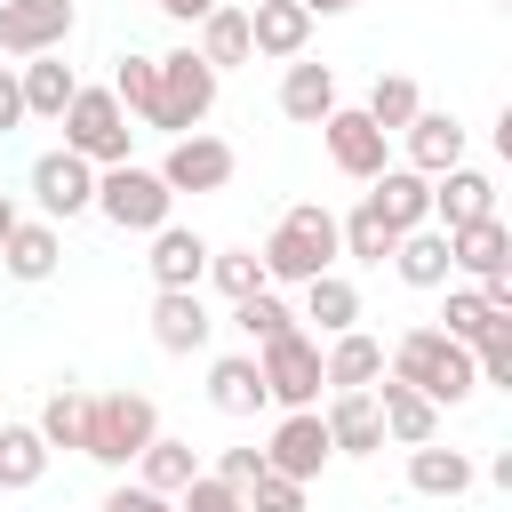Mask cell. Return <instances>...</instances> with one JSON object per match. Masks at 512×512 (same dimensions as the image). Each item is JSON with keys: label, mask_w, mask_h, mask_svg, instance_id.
I'll use <instances>...</instances> for the list:
<instances>
[{"label": "cell", "mask_w": 512, "mask_h": 512, "mask_svg": "<svg viewBox=\"0 0 512 512\" xmlns=\"http://www.w3.org/2000/svg\"><path fill=\"white\" fill-rule=\"evenodd\" d=\"M336 216L320 208V200H296L272 232H264V248H256V264H264V288H304V280H320V272H336Z\"/></svg>", "instance_id": "1"}, {"label": "cell", "mask_w": 512, "mask_h": 512, "mask_svg": "<svg viewBox=\"0 0 512 512\" xmlns=\"http://www.w3.org/2000/svg\"><path fill=\"white\" fill-rule=\"evenodd\" d=\"M384 376H400V384H408V392H424L432 408H464V400L480 392L472 352H464V344H448L440 328H400V344L384 352Z\"/></svg>", "instance_id": "2"}, {"label": "cell", "mask_w": 512, "mask_h": 512, "mask_svg": "<svg viewBox=\"0 0 512 512\" xmlns=\"http://www.w3.org/2000/svg\"><path fill=\"white\" fill-rule=\"evenodd\" d=\"M152 440H160V408L144 392H88V440H80V456H96L104 472H128Z\"/></svg>", "instance_id": "3"}, {"label": "cell", "mask_w": 512, "mask_h": 512, "mask_svg": "<svg viewBox=\"0 0 512 512\" xmlns=\"http://www.w3.org/2000/svg\"><path fill=\"white\" fill-rule=\"evenodd\" d=\"M176 208V192L160 184V168H136V160H120V168H96V216L112 224V232H160V224H176L168 216Z\"/></svg>", "instance_id": "4"}, {"label": "cell", "mask_w": 512, "mask_h": 512, "mask_svg": "<svg viewBox=\"0 0 512 512\" xmlns=\"http://www.w3.org/2000/svg\"><path fill=\"white\" fill-rule=\"evenodd\" d=\"M64 152H80L88 168H120L128 160V144H136V128H128V112H120V96L112 88H88L80 80V96L64 104Z\"/></svg>", "instance_id": "5"}, {"label": "cell", "mask_w": 512, "mask_h": 512, "mask_svg": "<svg viewBox=\"0 0 512 512\" xmlns=\"http://www.w3.org/2000/svg\"><path fill=\"white\" fill-rule=\"evenodd\" d=\"M216 88H224V72H208L192 48H168L160 56V112H152V128L160 136H192L216 112Z\"/></svg>", "instance_id": "6"}, {"label": "cell", "mask_w": 512, "mask_h": 512, "mask_svg": "<svg viewBox=\"0 0 512 512\" xmlns=\"http://www.w3.org/2000/svg\"><path fill=\"white\" fill-rule=\"evenodd\" d=\"M320 144H328L336 176H352V184H376V176L392 168V136H384L360 104H336V112L320 120Z\"/></svg>", "instance_id": "7"}, {"label": "cell", "mask_w": 512, "mask_h": 512, "mask_svg": "<svg viewBox=\"0 0 512 512\" xmlns=\"http://www.w3.org/2000/svg\"><path fill=\"white\" fill-rule=\"evenodd\" d=\"M256 376H264V400H280V408H320V344L304 336V328H288L280 344H264L256 352Z\"/></svg>", "instance_id": "8"}, {"label": "cell", "mask_w": 512, "mask_h": 512, "mask_svg": "<svg viewBox=\"0 0 512 512\" xmlns=\"http://www.w3.org/2000/svg\"><path fill=\"white\" fill-rule=\"evenodd\" d=\"M328 424H320V408H288L280 424H272V440H264V472H280V480H320L328 472Z\"/></svg>", "instance_id": "9"}, {"label": "cell", "mask_w": 512, "mask_h": 512, "mask_svg": "<svg viewBox=\"0 0 512 512\" xmlns=\"http://www.w3.org/2000/svg\"><path fill=\"white\" fill-rule=\"evenodd\" d=\"M72 40V0H0V56L32 64Z\"/></svg>", "instance_id": "10"}, {"label": "cell", "mask_w": 512, "mask_h": 512, "mask_svg": "<svg viewBox=\"0 0 512 512\" xmlns=\"http://www.w3.org/2000/svg\"><path fill=\"white\" fill-rule=\"evenodd\" d=\"M232 144L224 136H208V128H192V136H168V152H160V184L168 192H224L232 184Z\"/></svg>", "instance_id": "11"}, {"label": "cell", "mask_w": 512, "mask_h": 512, "mask_svg": "<svg viewBox=\"0 0 512 512\" xmlns=\"http://www.w3.org/2000/svg\"><path fill=\"white\" fill-rule=\"evenodd\" d=\"M32 200H40V216L48 224H72V216H88L96 208V168L80 160V152H40L32 160Z\"/></svg>", "instance_id": "12"}, {"label": "cell", "mask_w": 512, "mask_h": 512, "mask_svg": "<svg viewBox=\"0 0 512 512\" xmlns=\"http://www.w3.org/2000/svg\"><path fill=\"white\" fill-rule=\"evenodd\" d=\"M400 152H408L400 168H416V176L432 184V176L464 168V120H456V112H416V120L400 128Z\"/></svg>", "instance_id": "13"}, {"label": "cell", "mask_w": 512, "mask_h": 512, "mask_svg": "<svg viewBox=\"0 0 512 512\" xmlns=\"http://www.w3.org/2000/svg\"><path fill=\"white\" fill-rule=\"evenodd\" d=\"M208 336H216V320H208L200 288H160V296H152V344H160V352L192 360V352H208Z\"/></svg>", "instance_id": "14"}, {"label": "cell", "mask_w": 512, "mask_h": 512, "mask_svg": "<svg viewBox=\"0 0 512 512\" xmlns=\"http://www.w3.org/2000/svg\"><path fill=\"white\" fill-rule=\"evenodd\" d=\"M480 216H496V176L488 168H448V176H432V224L440 232H456V224H480Z\"/></svg>", "instance_id": "15"}, {"label": "cell", "mask_w": 512, "mask_h": 512, "mask_svg": "<svg viewBox=\"0 0 512 512\" xmlns=\"http://www.w3.org/2000/svg\"><path fill=\"white\" fill-rule=\"evenodd\" d=\"M448 272H464V280H496V272H512V232H504V216L456 224V232H448Z\"/></svg>", "instance_id": "16"}, {"label": "cell", "mask_w": 512, "mask_h": 512, "mask_svg": "<svg viewBox=\"0 0 512 512\" xmlns=\"http://www.w3.org/2000/svg\"><path fill=\"white\" fill-rule=\"evenodd\" d=\"M144 272H152V288H200V280H208V240H200L192 224H160Z\"/></svg>", "instance_id": "17"}, {"label": "cell", "mask_w": 512, "mask_h": 512, "mask_svg": "<svg viewBox=\"0 0 512 512\" xmlns=\"http://www.w3.org/2000/svg\"><path fill=\"white\" fill-rule=\"evenodd\" d=\"M368 392H376V416H384V440H400V448H424V440H440V408H432L424 392H408L400 376H376Z\"/></svg>", "instance_id": "18"}, {"label": "cell", "mask_w": 512, "mask_h": 512, "mask_svg": "<svg viewBox=\"0 0 512 512\" xmlns=\"http://www.w3.org/2000/svg\"><path fill=\"white\" fill-rule=\"evenodd\" d=\"M320 424H328V448H336V456H376V448H384V416H376V392H328Z\"/></svg>", "instance_id": "19"}, {"label": "cell", "mask_w": 512, "mask_h": 512, "mask_svg": "<svg viewBox=\"0 0 512 512\" xmlns=\"http://www.w3.org/2000/svg\"><path fill=\"white\" fill-rule=\"evenodd\" d=\"M248 48L272 56V64H296V56L312 48V16H304L296 0H256V8H248Z\"/></svg>", "instance_id": "20"}, {"label": "cell", "mask_w": 512, "mask_h": 512, "mask_svg": "<svg viewBox=\"0 0 512 512\" xmlns=\"http://www.w3.org/2000/svg\"><path fill=\"white\" fill-rule=\"evenodd\" d=\"M16 88H24V120H64V104L80 96V72H72L64 48H56V56L16 64Z\"/></svg>", "instance_id": "21"}, {"label": "cell", "mask_w": 512, "mask_h": 512, "mask_svg": "<svg viewBox=\"0 0 512 512\" xmlns=\"http://www.w3.org/2000/svg\"><path fill=\"white\" fill-rule=\"evenodd\" d=\"M368 208H376L392 232H424V224H432V184H424L416 168H384V176L368 184Z\"/></svg>", "instance_id": "22"}, {"label": "cell", "mask_w": 512, "mask_h": 512, "mask_svg": "<svg viewBox=\"0 0 512 512\" xmlns=\"http://www.w3.org/2000/svg\"><path fill=\"white\" fill-rule=\"evenodd\" d=\"M320 376H328V392H368V384L384 376V344H376L368 328H344V336H328Z\"/></svg>", "instance_id": "23"}, {"label": "cell", "mask_w": 512, "mask_h": 512, "mask_svg": "<svg viewBox=\"0 0 512 512\" xmlns=\"http://www.w3.org/2000/svg\"><path fill=\"white\" fill-rule=\"evenodd\" d=\"M336 104H344V96H336V72H328V64H304V56H296V64L280 72V112H288L296 128H320Z\"/></svg>", "instance_id": "24"}, {"label": "cell", "mask_w": 512, "mask_h": 512, "mask_svg": "<svg viewBox=\"0 0 512 512\" xmlns=\"http://www.w3.org/2000/svg\"><path fill=\"white\" fill-rule=\"evenodd\" d=\"M208 408H216V416H256V408H272V400H264V376H256V352L208 360Z\"/></svg>", "instance_id": "25"}, {"label": "cell", "mask_w": 512, "mask_h": 512, "mask_svg": "<svg viewBox=\"0 0 512 512\" xmlns=\"http://www.w3.org/2000/svg\"><path fill=\"white\" fill-rule=\"evenodd\" d=\"M192 56H200L208 72H232V64H248V56H256V48H248V8L216 0V8L200 16V40H192Z\"/></svg>", "instance_id": "26"}, {"label": "cell", "mask_w": 512, "mask_h": 512, "mask_svg": "<svg viewBox=\"0 0 512 512\" xmlns=\"http://www.w3.org/2000/svg\"><path fill=\"white\" fill-rule=\"evenodd\" d=\"M56 256H64V232L48 224V216H24L16 232H8V248H0V264H8V280H48L56 272Z\"/></svg>", "instance_id": "27"}, {"label": "cell", "mask_w": 512, "mask_h": 512, "mask_svg": "<svg viewBox=\"0 0 512 512\" xmlns=\"http://www.w3.org/2000/svg\"><path fill=\"white\" fill-rule=\"evenodd\" d=\"M384 264H392L408 288H448V280H456V272H448V232H440V224H424V232H400Z\"/></svg>", "instance_id": "28"}, {"label": "cell", "mask_w": 512, "mask_h": 512, "mask_svg": "<svg viewBox=\"0 0 512 512\" xmlns=\"http://www.w3.org/2000/svg\"><path fill=\"white\" fill-rule=\"evenodd\" d=\"M200 472H208V464H200V448H192V440H168V432L136 456V488H152V496H184Z\"/></svg>", "instance_id": "29"}, {"label": "cell", "mask_w": 512, "mask_h": 512, "mask_svg": "<svg viewBox=\"0 0 512 512\" xmlns=\"http://www.w3.org/2000/svg\"><path fill=\"white\" fill-rule=\"evenodd\" d=\"M472 480H480V472H472V456H464V448H440V440L408 448V488H416V496H448V504H456Z\"/></svg>", "instance_id": "30"}, {"label": "cell", "mask_w": 512, "mask_h": 512, "mask_svg": "<svg viewBox=\"0 0 512 512\" xmlns=\"http://www.w3.org/2000/svg\"><path fill=\"white\" fill-rule=\"evenodd\" d=\"M296 320H312L320 336H344V328H360V288L344 272H320V280H304V312Z\"/></svg>", "instance_id": "31"}, {"label": "cell", "mask_w": 512, "mask_h": 512, "mask_svg": "<svg viewBox=\"0 0 512 512\" xmlns=\"http://www.w3.org/2000/svg\"><path fill=\"white\" fill-rule=\"evenodd\" d=\"M104 88L120 96V112H128V120H144V128H152V112H160V56H136V48H128V56L112 64V80H104Z\"/></svg>", "instance_id": "32"}, {"label": "cell", "mask_w": 512, "mask_h": 512, "mask_svg": "<svg viewBox=\"0 0 512 512\" xmlns=\"http://www.w3.org/2000/svg\"><path fill=\"white\" fill-rule=\"evenodd\" d=\"M40 472H48V440L32 424H0V496L40 488Z\"/></svg>", "instance_id": "33"}, {"label": "cell", "mask_w": 512, "mask_h": 512, "mask_svg": "<svg viewBox=\"0 0 512 512\" xmlns=\"http://www.w3.org/2000/svg\"><path fill=\"white\" fill-rule=\"evenodd\" d=\"M360 112H368V120H376L384 136H400V128H408V120L424 112V88H416L408 72H376V80H368V104H360Z\"/></svg>", "instance_id": "34"}, {"label": "cell", "mask_w": 512, "mask_h": 512, "mask_svg": "<svg viewBox=\"0 0 512 512\" xmlns=\"http://www.w3.org/2000/svg\"><path fill=\"white\" fill-rule=\"evenodd\" d=\"M504 320H512V312H488V304H480V288H448V304H440V336H448V344H464V352H472V344H488Z\"/></svg>", "instance_id": "35"}, {"label": "cell", "mask_w": 512, "mask_h": 512, "mask_svg": "<svg viewBox=\"0 0 512 512\" xmlns=\"http://www.w3.org/2000/svg\"><path fill=\"white\" fill-rule=\"evenodd\" d=\"M32 432L48 440V456H56V448H72V456H80V440H88V392H80V384H56Z\"/></svg>", "instance_id": "36"}, {"label": "cell", "mask_w": 512, "mask_h": 512, "mask_svg": "<svg viewBox=\"0 0 512 512\" xmlns=\"http://www.w3.org/2000/svg\"><path fill=\"white\" fill-rule=\"evenodd\" d=\"M232 328L264 352V344H280V336L296 328V312H288V296H280V288H256V296H240V304H232Z\"/></svg>", "instance_id": "37"}, {"label": "cell", "mask_w": 512, "mask_h": 512, "mask_svg": "<svg viewBox=\"0 0 512 512\" xmlns=\"http://www.w3.org/2000/svg\"><path fill=\"white\" fill-rule=\"evenodd\" d=\"M392 240H400V232H392L368 200H360L352 216H336V248H344V256H360V264H384V256H392Z\"/></svg>", "instance_id": "38"}, {"label": "cell", "mask_w": 512, "mask_h": 512, "mask_svg": "<svg viewBox=\"0 0 512 512\" xmlns=\"http://www.w3.org/2000/svg\"><path fill=\"white\" fill-rule=\"evenodd\" d=\"M208 280H216V296H256L264 288V264H256V248H208Z\"/></svg>", "instance_id": "39"}, {"label": "cell", "mask_w": 512, "mask_h": 512, "mask_svg": "<svg viewBox=\"0 0 512 512\" xmlns=\"http://www.w3.org/2000/svg\"><path fill=\"white\" fill-rule=\"evenodd\" d=\"M240 504H248V512H304V480H280V472H256V480L240 488Z\"/></svg>", "instance_id": "40"}, {"label": "cell", "mask_w": 512, "mask_h": 512, "mask_svg": "<svg viewBox=\"0 0 512 512\" xmlns=\"http://www.w3.org/2000/svg\"><path fill=\"white\" fill-rule=\"evenodd\" d=\"M176 512H248V504H240V488H232V480L200 472V480H192V488L176 496Z\"/></svg>", "instance_id": "41"}, {"label": "cell", "mask_w": 512, "mask_h": 512, "mask_svg": "<svg viewBox=\"0 0 512 512\" xmlns=\"http://www.w3.org/2000/svg\"><path fill=\"white\" fill-rule=\"evenodd\" d=\"M208 472H216V480H232V488H248V480L264 472V448H256V440H248V448H224Z\"/></svg>", "instance_id": "42"}, {"label": "cell", "mask_w": 512, "mask_h": 512, "mask_svg": "<svg viewBox=\"0 0 512 512\" xmlns=\"http://www.w3.org/2000/svg\"><path fill=\"white\" fill-rule=\"evenodd\" d=\"M104 512H176V496H152V488H136V480H120V488L104 496Z\"/></svg>", "instance_id": "43"}, {"label": "cell", "mask_w": 512, "mask_h": 512, "mask_svg": "<svg viewBox=\"0 0 512 512\" xmlns=\"http://www.w3.org/2000/svg\"><path fill=\"white\" fill-rule=\"evenodd\" d=\"M24 128V88H16V64H0V136Z\"/></svg>", "instance_id": "44"}, {"label": "cell", "mask_w": 512, "mask_h": 512, "mask_svg": "<svg viewBox=\"0 0 512 512\" xmlns=\"http://www.w3.org/2000/svg\"><path fill=\"white\" fill-rule=\"evenodd\" d=\"M152 8H160V16H168V24H200V16H208V8H216V0H152Z\"/></svg>", "instance_id": "45"}, {"label": "cell", "mask_w": 512, "mask_h": 512, "mask_svg": "<svg viewBox=\"0 0 512 512\" xmlns=\"http://www.w3.org/2000/svg\"><path fill=\"white\" fill-rule=\"evenodd\" d=\"M24 224V208H16V192H0V248H8V232Z\"/></svg>", "instance_id": "46"}, {"label": "cell", "mask_w": 512, "mask_h": 512, "mask_svg": "<svg viewBox=\"0 0 512 512\" xmlns=\"http://www.w3.org/2000/svg\"><path fill=\"white\" fill-rule=\"evenodd\" d=\"M296 8H304V16L320 24V16H344V8H360V0H296Z\"/></svg>", "instance_id": "47"}, {"label": "cell", "mask_w": 512, "mask_h": 512, "mask_svg": "<svg viewBox=\"0 0 512 512\" xmlns=\"http://www.w3.org/2000/svg\"><path fill=\"white\" fill-rule=\"evenodd\" d=\"M0 424H8V416H0Z\"/></svg>", "instance_id": "48"}]
</instances>
